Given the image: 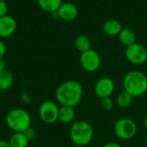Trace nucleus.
<instances>
[{"instance_id":"423d86ee","label":"nucleus","mask_w":147,"mask_h":147,"mask_svg":"<svg viewBox=\"0 0 147 147\" xmlns=\"http://www.w3.org/2000/svg\"><path fill=\"white\" fill-rule=\"evenodd\" d=\"M80 64L85 71L89 73L95 72L100 68L101 64L100 55L96 50L90 49L86 52L81 53Z\"/></svg>"},{"instance_id":"4468645a","label":"nucleus","mask_w":147,"mask_h":147,"mask_svg":"<svg viewBox=\"0 0 147 147\" xmlns=\"http://www.w3.org/2000/svg\"><path fill=\"white\" fill-rule=\"evenodd\" d=\"M76 117V112L75 107H67V106H61L59 109V117L58 120H60L61 123H70Z\"/></svg>"},{"instance_id":"c85d7f7f","label":"nucleus","mask_w":147,"mask_h":147,"mask_svg":"<svg viewBox=\"0 0 147 147\" xmlns=\"http://www.w3.org/2000/svg\"><path fill=\"white\" fill-rule=\"evenodd\" d=\"M75 147H84V146H79V145H76Z\"/></svg>"},{"instance_id":"20e7f679","label":"nucleus","mask_w":147,"mask_h":147,"mask_svg":"<svg viewBox=\"0 0 147 147\" xmlns=\"http://www.w3.org/2000/svg\"><path fill=\"white\" fill-rule=\"evenodd\" d=\"M5 121L8 127L15 132H25L30 127L31 117L26 110L15 108L7 113Z\"/></svg>"},{"instance_id":"9d476101","label":"nucleus","mask_w":147,"mask_h":147,"mask_svg":"<svg viewBox=\"0 0 147 147\" xmlns=\"http://www.w3.org/2000/svg\"><path fill=\"white\" fill-rule=\"evenodd\" d=\"M17 29V22L11 16L0 18V37L11 36Z\"/></svg>"},{"instance_id":"f3484780","label":"nucleus","mask_w":147,"mask_h":147,"mask_svg":"<svg viewBox=\"0 0 147 147\" xmlns=\"http://www.w3.org/2000/svg\"><path fill=\"white\" fill-rule=\"evenodd\" d=\"M9 143L11 147H29V139L24 132H14Z\"/></svg>"},{"instance_id":"7ed1b4c3","label":"nucleus","mask_w":147,"mask_h":147,"mask_svg":"<svg viewBox=\"0 0 147 147\" xmlns=\"http://www.w3.org/2000/svg\"><path fill=\"white\" fill-rule=\"evenodd\" d=\"M70 138L76 145L86 146L93 139L94 130L92 125L84 120L75 122L70 128Z\"/></svg>"},{"instance_id":"0eeeda50","label":"nucleus","mask_w":147,"mask_h":147,"mask_svg":"<svg viewBox=\"0 0 147 147\" xmlns=\"http://www.w3.org/2000/svg\"><path fill=\"white\" fill-rule=\"evenodd\" d=\"M125 55L127 61L134 65H142L147 61L146 48L138 42L126 47Z\"/></svg>"},{"instance_id":"2eb2a0df","label":"nucleus","mask_w":147,"mask_h":147,"mask_svg":"<svg viewBox=\"0 0 147 147\" xmlns=\"http://www.w3.org/2000/svg\"><path fill=\"white\" fill-rule=\"evenodd\" d=\"M14 77L8 69L0 70V91L8 90L13 84Z\"/></svg>"},{"instance_id":"f257e3e1","label":"nucleus","mask_w":147,"mask_h":147,"mask_svg":"<svg viewBox=\"0 0 147 147\" xmlns=\"http://www.w3.org/2000/svg\"><path fill=\"white\" fill-rule=\"evenodd\" d=\"M82 85L74 80L62 82L55 90V98L61 106L76 107L82 101Z\"/></svg>"},{"instance_id":"a878e982","label":"nucleus","mask_w":147,"mask_h":147,"mask_svg":"<svg viewBox=\"0 0 147 147\" xmlns=\"http://www.w3.org/2000/svg\"><path fill=\"white\" fill-rule=\"evenodd\" d=\"M6 68V64L4 59H0V70H4Z\"/></svg>"},{"instance_id":"6e6552de","label":"nucleus","mask_w":147,"mask_h":147,"mask_svg":"<svg viewBox=\"0 0 147 147\" xmlns=\"http://www.w3.org/2000/svg\"><path fill=\"white\" fill-rule=\"evenodd\" d=\"M59 109L60 107L54 101L46 100L39 107L40 119L46 124H53L58 120Z\"/></svg>"},{"instance_id":"f03ea898","label":"nucleus","mask_w":147,"mask_h":147,"mask_svg":"<svg viewBox=\"0 0 147 147\" xmlns=\"http://www.w3.org/2000/svg\"><path fill=\"white\" fill-rule=\"evenodd\" d=\"M123 87L133 98L140 97L147 92V76L138 70L130 71L123 79Z\"/></svg>"},{"instance_id":"39448f33","label":"nucleus","mask_w":147,"mask_h":147,"mask_svg":"<svg viewBox=\"0 0 147 147\" xmlns=\"http://www.w3.org/2000/svg\"><path fill=\"white\" fill-rule=\"evenodd\" d=\"M114 132L120 139L132 138L138 131L136 123L129 118H122L119 119L114 125Z\"/></svg>"},{"instance_id":"aec40b11","label":"nucleus","mask_w":147,"mask_h":147,"mask_svg":"<svg viewBox=\"0 0 147 147\" xmlns=\"http://www.w3.org/2000/svg\"><path fill=\"white\" fill-rule=\"evenodd\" d=\"M101 107H103V109H105L106 111H110L113 109V101L110 97L107 98H104L101 100Z\"/></svg>"},{"instance_id":"5701e85b","label":"nucleus","mask_w":147,"mask_h":147,"mask_svg":"<svg viewBox=\"0 0 147 147\" xmlns=\"http://www.w3.org/2000/svg\"><path fill=\"white\" fill-rule=\"evenodd\" d=\"M5 53H6V46L2 41H0V59L4 58Z\"/></svg>"},{"instance_id":"a211bd4d","label":"nucleus","mask_w":147,"mask_h":147,"mask_svg":"<svg viewBox=\"0 0 147 147\" xmlns=\"http://www.w3.org/2000/svg\"><path fill=\"white\" fill-rule=\"evenodd\" d=\"M75 45L81 53L86 52L91 49V42L89 38L84 35H80L76 38Z\"/></svg>"},{"instance_id":"f8f14e48","label":"nucleus","mask_w":147,"mask_h":147,"mask_svg":"<svg viewBox=\"0 0 147 147\" xmlns=\"http://www.w3.org/2000/svg\"><path fill=\"white\" fill-rule=\"evenodd\" d=\"M102 29H103V31L107 35L114 36H119L123 28H122L121 24L118 20L109 19L103 24Z\"/></svg>"},{"instance_id":"9b49d317","label":"nucleus","mask_w":147,"mask_h":147,"mask_svg":"<svg viewBox=\"0 0 147 147\" xmlns=\"http://www.w3.org/2000/svg\"><path fill=\"white\" fill-rule=\"evenodd\" d=\"M57 14L59 18L64 21H73L75 20L78 16V9L77 7L72 3H63L59 10L57 11Z\"/></svg>"},{"instance_id":"6ab92c4d","label":"nucleus","mask_w":147,"mask_h":147,"mask_svg":"<svg viewBox=\"0 0 147 147\" xmlns=\"http://www.w3.org/2000/svg\"><path fill=\"white\" fill-rule=\"evenodd\" d=\"M132 100H133V97L125 90L120 92L117 96V104L119 107L122 108L130 107L131 104L132 103Z\"/></svg>"},{"instance_id":"4be33fe9","label":"nucleus","mask_w":147,"mask_h":147,"mask_svg":"<svg viewBox=\"0 0 147 147\" xmlns=\"http://www.w3.org/2000/svg\"><path fill=\"white\" fill-rule=\"evenodd\" d=\"M25 135H26V137L28 138V139L29 140H33V139H35V138L36 137V131L33 129V128H31V127H30L25 132Z\"/></svg>"},{"instance_id":"dca6fc26","label":"nucleus","mask_w":147,"mask_h":147,"mask_svg":"<svg viewBox=\"0 0 147 147\" xmlns=\"http://www.w3.org/2000/svg\"><path fill=\"white\" fill-rule=\"evenodd\" d=\"M119 39L120 42L126 47H129L136 42H135L136 41L135 33L133 32L132 30H131L129 28L122 29V30L120 31V33L119 35Z\"/></svg>"},{"instance_id":"cd10ccee","label":"nucleus","mask_w":147,"mask_h":147,"mask_svg":"<svg viewBox=\"0 0 147 147\" xmlns=\"http://www.w3.org/2000/svg\"><path fill=\"white\" fill-rule=\"evenodd\" d=\"M145 143H146V146H147V135L145 137Z\"/></svg>"},{"instance_id":"b1692460","label":"nucleus","mask_w":147,"mask_h":147,"mask_svg":"<svg viewBox=\"0 0 147 147\" xmlns=\"http://www.w3.org/2000/svg\"><path fill=\"white\" fill-rule=\"evenodd\" d=\"M102 147H122L121 144H119V143H116V142H110V143H107L106 144H104Z\"/></svg>"},{"instance_id":"412c9836","label":"nucleus","mask_w":147,"mask_h":147,"mask_svg":"<svg viewBox=\"0 0 147 147\" xmlns=\"http://www.w3.org/2000/svg\"><path fill=\"white\" fill-rule=\"evenodd\" d=\"M7 11H8V7H7L6 3L3 1V0H1V1H0V18L6 16Z\"/></svg>"},{"instance_id":"bb28decb","label":"nucleus","mask_w":147,"mask_h":147,"mask_svg":"<svg viewBox=\"0 0 147 147\" xmlns=\"http://www.w3.org/2000/svg\"><path fill=\"white\" fill-rule=\"evenodd\" d=\"M144 127L147 129V116L144 118Z\"/></svg>"},{"instance_id":"7c9ffc66","label":"nucleus","mask_w":147,"mask_h":147,"mask_svg":"<svg viewBox=\"0 0 147 147\" xmlns=\"http://www.w3.org/2000/svg\"><path fill=\"white\" fill-rule=\"evenodd\" d=\"M0 1H1V0H0Z\"/></svg>"},{"instance_id":"ddd939ff","label":"nucleus","mask_w":147,"mask_h":147,"mask_svg":"<svg viewBox=\"0 0 147 147\" xmlns=\"http://www.w3.org/2000/svg\"><path fill=\"white\" fill-rule=\"evenodd\" d=\"M40 8L46 12H56L61 5L63 4V0H37Z\"/></svg>"},{"instance_id":"c756f323","label":"nucleus","mask_w":147,"mask_h":147,"mask_svg":"<svg viewBox=\"0 0 147 147\" xmlns=\"http://www.w3.org/2000/svg\"><path fill=\"white\" fill-rule=\"evenodd\" d=\"M29 147H36V146H29Z\"/></svg>"},{"instance_id":"393cba45","label":"nucleus","mask_w":147,"mask_h":147,"mask_svg":"<svg viewBox=\"0 0 147 147\" xmlns=\"http://www.w3.org/2000/svg\"><path fill=\"white\" fill-rule=\"evenodd\" d=\"M0 147H11L9 141L5 140H0Z\"/></svg>"},{"instance_id":"1a4fd4ad","label":"nucleus","mask_w":147,"mask_h":147,"mask_svg":"<svg viewBox=\"0 0 147 147\" xmlns=\"http://www.w3.org/2000/svg\"><path fill=\"white\" fill-rule=\"evenodd\" d=\"M115 89L113 81L109 77H102L94 85V93L101 100L110 97Z\"/></svg>"}]
</instances>
